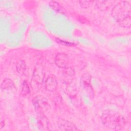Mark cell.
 <instances>
[{
  "label": "cell",
  "mask_w": 131,
  "mask_h": 131,
  "mask_svg": "<svg viewBox=\"0 0 131 131\" xmlns=\"http://www.w3.org/2000/svg\"><path fill=\"white\" fill-rule=\"evenodd\" d=\"M14 86L13 81L10 79H5L1 84V88L2 89H9L12 88Z\"/></svg>",
  "instance_id": "obj_7"
},
{
  "label": "cell",
  "mask_w": 131,
  "mask_h": 131,
  "mask_svg": "<svg viewBox=\"0 0 131 131\" xmlns=\"http://www.w3.org/2000/svg\"><path fill=\"white\" fill-rule=\"evenodd\" d=\"M57 42H58L60 44H61V45H64V46H73V44L72 43L68 42L65 41L64 40H62L58 39H57Z\"/></svg>",
  "instance_id": "obj_11"
},
{
  "label": "cell",
  "mask_w": 131,
  "mask_h": 131,
  "mask_svg": "<svg viewBox=\"0 0 131 131\" xmlns=\"http://www.w3.org/2000/svg\"><path fill=\"white\" fill-rule=\"evenodd\" d=\"M46 87L48 91H53L55 90L57 86V80L54 76H49L46 80Z\"/></svg>",
  "instance_id": "obj_5"
},
{
  "label": "cell",
  "mask_w": 131,
  "mask_h": 131,
  "mask_svg": "<svg viewBox=\"0 0 131 131\" xmlns=\"http://www.w3.org/2000/svg\"><path fill=\"white\" fill-rule=\"evenodd\" d=\"M112 12L116 20L121 22L130 16V5L128 2H122L114 7Z\"/></svg>",
  "instance_id": "obj_2"
},
{
  "label": "cell",
  "mask_w": 131,
  "mask_h": 131,
  "mask_svg": "<svg viewBox=\"0 0 131 131\" xmlns=\"http://www.w3.org/2000/svg\"><path fill=\"white\" fill-rule=\"evenodd\" d=\"M59 127H60L61 129H63V130H77V129L72 123L64 120H61V122H59Z\"/></svg>",
  "instance_id": "obj_6"
},
{
  "label": "cell",
  "mask_w": 131,
  "mask_h": 131,
  "mask_svg": "<svg viewBox=\"0 0 131 131\" xmlns=\"http://www.w3.org/2000/svg\"><path fill=\"white\" fill-rule=\"evenodd\" d=\"M103 123L110 128L119 129L124 124V119L122 116L112 111L106 112L102 116Z\"/></svg>",
  "instance_id": "obj_1"
},
{
  "label": "cell",
  "mask_w": 131,
  "mask_h": 131,
  "mask_svg": "<svg viewBox=\"0 0 131 131\" xmlns=\"http://www.w3.org/2000/svg\"><path fill=\"white\" fill-rule=\"evenodd\" d=\"M16 70L17 72L21 74H23L26 70L25 62L23 60H19L16 64Z\"/></svg>",
  "instance_id": "obj_8"
},
{
  "label": "cell",
  "mask_w": 131,
  "mask_h": 131,
  "mask_svg": "<svg viewBox=\"0 0 131 131\" xmlns=\"http://www.w3.org/2000/svg\"><path fill=\"white\" fill-rule=\"evenodd\" d=\"M55 62L56 64L61 68H67L69 63L68 57L66 54L63 53H59L56 55Z\"/></svg>",
  "instance_id": "obj_3"
},
{
  "label": "cell",
  "mask_w": 131,
  "mask_h": 131,
  "mask_svg": "<svg viewBox=\"0 0 131 131\" xmlns=\"http://www.w3.org/2000/svg\"><path fill=\"white\" fill-rule=\"evenodd\" d=\"M21 94L24 95H27L29 92V86L28 83L26 81H24L23 82V83L21 86Z\"/></svg>",
  "instance_id": "obj_9"
},
{
  "label": "cell",
  "mask_w": 131,
  "mask_h": 131,
  "mask_svg": "<svg viewBox=\"0 0 131 131\" xmlns=\"http://www.w3.org/2000/svg\"><path fill=\"white\" fill-rule=\"evenodd\" d=\"M33 102L35 107L39 110H46L49 106L46 100L41 97L35 98Z\"/></svg>",
  "instance_id": "obj_4"
},
{
  "label": "cell",
  "mask_w": 131,
  "mask_h": 131,
  "mask_svg": "<svg viewBox=\"0 0 131 131\" xmlns=\"http://www.w3.org/2000/svg\"><path fill=\"white\" fill-rule=\"evenodd\" d=\"M50 5L53 7V9L56 10L57 11H60V10H61V8L60 6V5H59V4L55 1H51L50 3Z\"/></svg>",
  "instance_id": "obj_10"
}]
</instances>
